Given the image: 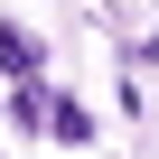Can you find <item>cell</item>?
<instances>
[{"label": "cell", "mask_w": 159, "mask_h": 159, "mask_svg": "<svg viewBox=\"0 0 159 159\" xmlns=\"http://www.w3.org/2000/svg\"><path fill=\"white\" fill-rule=\"evenodd\" d=\"M0 66H10L19 84H28V75H38V38H28L19 19H0Z\"/></svg>", "instance_id": "1"}, {"label": "cell", "mask_w": 159, "mask_h": 159, "mask_svg": "<svg viewBox=\"0 0 159 159\" xmlns=\"http://www.w3.org/2000/svg\"><path fill=\"white\" fill-rule=\"evenodd\" d=\"M38 131H56V140H84L94 122H84V103H47V112H38Z\"/></svg>", "instance_id": "2"}]
</instances>
